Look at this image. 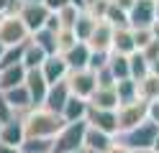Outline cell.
Masks as SVG:
<instances>
[{
	"label": "cell",
	"mask_w": 159,
	"mask_h": 153,
	"mask_svg": "<svg viewBox=\"0 0 159 153\" xmlns=\"http://www.w3.org/2000/svg\"><path fill=\"white\" fill-rule=\"evenodd\" d=\"M23 122H26L28 138H52V140L59 135V130L67 125L59 112H52L46 107H34L31 112H26Z\"/></svg>",
	"instance_id": "obj_1"
},
{
	"label": "cell",
	"mask_w": 159,
	"mask_h": 153,
	"mask_svg": "<svg viewBox=\"0 0 159 153\" xmlns=\"http://www.w3.org/2000/svg\"><path fill=\"white\" fill-rule=\"evenodd\" d=\"M0 41H3L5 49L21 46V44H28V41H31V31L26 28L21 15L16 13V8H11L8 13L0 15Z\"/></svg>",
	"instance_id": "obj_2"
},
{
	"label": "cell",
	"mask_w": 159,
	"mask_h": 153,
	"mask_svg": "<svg viewBox=\"0 0 159 153\" xmlns=\"http://www.w3.org/2000/svg\"><path fill=\"white\" fill-rule=\"evenodd\" d=\"M85 133H87V120L67 122L54 138V153H80L85 151Z\"/></svg>",
	"instance_id": "obj_3"
},
{
	"label": "cell",
	"mask_w": 159,
	"mask_h": 153,
	"mask_svg": "<svg viewBox=\"0 0 159 153\" xmlns=\"http://www.w3.org/2000/svg\"><path fill=\"white\" fill-rule=\"evenodd\" d=\"M157 135H159V125H157V122H152V120H146V122H141L139 128L121 133L118 140H121L123 146H128L131 151H152Z\"/></svg>",
	"instance_id": "obj_4"
},
{
	"label": "cell",
	"mask_w": 159,
	"mask_h": 153,
	"mask_svg": "<svg viewBox=\"0 0 159 153\" xmlns=\"http://www.w3.org/2000/svg\"><path fill=\"white\" fill-rule=\"evenodd\" d=\"M116 112H118V128H121V133H126V130H134V128L141 125V122L149 120V102L134 100V102L121 105ZM121 133H118V135H121Z\"/></svg>",
	"instance_id": "obj_5"
},
{
	"label": "cell",
	"mask_w": 159,
	"mask_h": 153,
	"mask_svg": "<svg viewBox=\"0 0 159 153\" xmlns=\"http://www.w3.org/2000/svg\"><path fill=\"white\" fill-rule=\"evenodd\" d=\"M16 13L21 15V20L26 23V28L31 31V36L36 33V31L46 28V20L49 15H52V10H49L44 3H13Z\"/></svg>",
	"instance_id": "obj_6"
},
{
	"label": "cell",
	"mask_w": 159,
	"mask_h": 153,
	"mask_svg": "<svg viewBox=\"0 0 159 153\" xmlns=\"http://www.w3.org/2000/svg\"><path fill=\"white\" fill-rule=\"evenodd\" d=\"M67 84L72 89L75 97H82V100H90L98 89V74L93 69H77V71H69L67 77Z\"/></svg>",
	"instance_id": "obj_7"
},
{
	"label": "cell",
	"mask_w": 159,
	"mask_h": 153,
	"mask_svg": "<svg viewBox=\"0 0 159 153\" xmlns=\"http://www.w3.org/2000/svg\"><path fill=\"white\" fill-rule=\"evenodd\" d=\"M87 125L103 130V133H108V135H116V138H118V133H121V128H118V112L116 110H100V107H93L90 105Z\"/></svg>",
	"instance_id": "obj_8"
},
{
	"label": "cell",
	"mask_w": 159,
	"mask_h": 153,
	"mask_svg": "<svg viewBox=\"0 0 159 153\" xmlns=\"http://www.w3.org/2000/svg\"><path fill=\"white\" fill-rule=\"evenodd\" d=\"M131 28H152L157 20V0H136L128 10Z\"/></svg>",
	"instance_id": "obj_9"
},
{
	"label": "cell",
	"mask_w": 159,
	"mask_h": 153,
	"mask_svg": "<svg viewBox=\"0 0 159 153\" xmlns=\"http://www.w3.org/2000/svg\"><path fill=\"white\" fill-rule=\"evenodd\" d=\"M28 138L26 133V122L21 115H13L11 120L3 122V130H0V143H5V146H13V148H21Z\"/></svg>",
	"instance_id": "obj_10"
},
{
	"label": "cell",
	"mask_w": 159,
	"mask_h": 153,
	"mask_svg": "<svg viewBox=\"0 0 159 153\" xmlns=\"http://www.w3.org/2000/svg\"><path fill=\"white\" fill-rule=\"evenodd\" d=\"M113 36H116V28L108 23V20H100L98 28H95V33L87 41V46L93 51H98V54H111L113 51Z\"/></svg>",
	"instance_id": "obj_11"
},
{
	"label": "cell",
	"mask_w": 159,
	"mask_h": 153,
	"mask_svg": "<svg viewBox=\"0 0 159 153\" xmlns=\"http://www.w3.org/2000/svg\"><path fill=\"white\" fill-rule=\"evenodd\" d=\"M26 87L28 92H31V100H34V105L36 107H44V102H46V95H49V82L44 77V71L41 69H31L28 71V77H26Z\"/></svg>",
	"instance_id": "obj_12"
},
{
	"label": "cell",
	"mask_w": 159,
	"mask_h": 153,
	"mask_svg": "<svg viewBox=\"0 0 159 153\" xmlns=\"http://www.w3.org/2000/svg\"><path fill=\"white\" fill-rule=\"evenodd\" d=\"M5 100H8V105H11L13 110V115H26V112H31L36 105H34V100H31V92H28L26 84L21 87H16V89H8L5 92Z\"/></svg>",
	"instance_id": "obj_13"
},
{
	"label": "cell",
	"mask_w": 159,
	"mask_h": 153,
	"mask_svg": "<svg viewBox=\"0 0 159 153\" xmlns=\"http://www.w3.org/2000/svg\"><path fill=\"white\" fill-rule=\"evenodd\" d=\"M41 71H44V77H46L49 84H57V82H64L69 77V64H67V59L62 54H52L44 61Z\"/></svg>",
	"instance_id": "obj_14"
},
{
	"label": "cell",
	"mask_w": 159,
	"mask_h": 153,
	"mask_svg": "<svg viewBox=\"0 0 159 153\" xmlns=\"http://www.w3.org/2000/svg\"><path fill=\"white\" fill-rule=\"evenodd\" d=\"M69 97H72V89H69L67 79H64V82H57V84H52V87H49V95H46L44 107L62 115V110H64V105L69 102Z\"/></svg>",
	"instance_id": "obj_15"
},
{
	"label": "cell",
	"mask_w": 159,
	"mask_h": 153,
	"mask_svg": "<svg viewBox=\"0 0 159 153\" xmlns=\"http://www.w3.org/2000/svg\"><path fill=\"white\" fill-rule=\"evenodd\" d=\"M116 143V135H108V133L98 130L93 125H87L85 133V151H98V153H108Z\"/></svg>",
	"instance_id": "obj_16"
},
{
	"label": "cell",
	"mask_w": 159,
	"mask_h": 153,
	"mask_svg": "<svg viewBox=\"0 0 159 153\" xmlns=\"http://www.w3.org/2000/svg\"><path fill=\"white\" fill-rule=\"evenodd\" d=\"M26 77H28V69L23 64H16V66H5L0 69V89L8 92V89H16L26 84Z\"/></svg>",
	"instance_id": "obj_17"
},
{
	"label": "cell",
	"mask_w": 159,
	"mask_h": 153,
	"mask_svg": "<svg viewBox=\"0 0 159 153\" xmlns=\"http://www.w3.org/2000/svg\"><path fill=\"white\" fill-rule=\"evenodd\" d=\"M69 64V71H77V69H87L90 66V56H93V49L85 44V41H80L75 49H69L67 54H62Z\"/></svg>",
	"instance_id": "obj_18"
},
{
	"label": "cell",
	"mask_w": 159,
	"mask_h": 153,
	"mask_svg": "<svg viewBox=\"0 0 159 153\" xmlns=\"http://www.w3.org/2000/svg\"><path fill=\"white\" fill-rule=\"evenodd\" d=\"M87 112H90V100L72 95L62 110V117H64V122H77V120H87Z\"/></svg>",
	"instance_id": "obj_19"
},
{
	"label": "cell",
	"mask_w": 159,
	"mask_h": 153,
	"mask_svg": "<svg viewBox=\"0 0 159 153\" xmlns=\"http://www.w3.org/2000/svg\"><path fill=\"white\" fill-rule=\"evenodd\" d=\"M90 105L100 107V110H118L121 107V100H118L116 87H98L95 95L90 97Z\"/></svg>",
	"instance_id": "obj_20"
},
{
	"label": "cell",
	"mask_w": 159,
	"mask_h": 153,
	"mask_svg": "<svg viewBox=\"0 0 159 153\" xmlns=\"http://www.w3.org/2000/svg\"><path fill=\"white\" fill-rule=\"evenodd\" d=\"M113 51H116V54H126V56H131L134 51H139L131 28H116V36H113Z\"/></svg>",
	"instance_id": "obj_21"
},
{
	"label": "cell",
	"mask_w": 159,
	"mask_h": 153,
	"mask_svg": "<svg viewBox=\"0 0 159 153\" xmlns=\"http://www.w3.org/2000/svg\"><path fill=\"white\" fill-rule=\"evenodd\" d=\"M49 59V54L36 44V41H28L26 44V51H23V66L31 71V69H41L44 61Z\"/></svg>",
	"instance_id": "obj_22"
},
{
	"label": "cell",
	"mask_w": 159,
	"mask_h": 153,
	"mask_svg": "<svg viewBox=\"0 0 159 153\" xmlns=\"http://www.w3.org/2000/svg\"><path fill=\"white\" fill-rule=\"evenodd\" d=\"M98 23H100V20H98L90 10H82V13H80V18H77V23H75V33H77V38L80 41H90V36L95 33V28H98Z\"/></svg>",
	"instance_id": "obj_23"
},
{
	"label": "cell",
	"mask_w": 159,
	"mask_h": 153,
	"mask_svg": "<svg viewBox=\"0 0 159 153\" xmlns=\"http://www.w3.org/2000/svg\"><path fill=\"white\" fill-rule=\"evenodd\" d=\"M108 66H111L113 77H116V84H118V82H123V79H131V61H128L126 54H116V51H111Z\"/></svg>",
	"instance_id": "obj_24"
},
{
	"label": "cell",
	"mask_w": 159,
	"mask_h": 153,
	"mask_svg": "<svg viewBox=\"0 0 159 153\" xmlns=\"http://www.w3.org/2000/svg\"><path fill=\"white\" fill-rule=\"evenodd\" d=\"M139 97L144 102H157L159 100V77L157 74H149L139 82Z\"/></svg>",
	"instance_id": "obj_25"
},
{
	"label": "cell",
	"mask_w": 159,
	"mask_h": 153,
	"mask_svg": "<svg viewBox=\"0 0 159 153\" xmlns=\"http://www.w3.org/2000/svg\"><path fill=\"white\" fill-rule=\"evenodd\" d=\"M128 61H131V79L141 82L144 77L152 74V64L146 61V56L141 54V51H134V54L128 56Z\"/></svg>",
	"instance_id": "obj_26"
},
{
	"label": "cell",
	"mask_w": 159,
	"mask_h": 153,
	"mask_svg": "<svg viewBox=\"0 0 159 153\" xmlns=\"http://www.w3.org/2000/svg\"><path fill=\"white\" fill-rule=\"evenodd\" d=\"M57 33H59V31H57ZM57 33L49 31V28H41V31H36V33L31 36V41H36V44L52 56V54H59V49H57Z\"/></svg>",
	"instance_id": "obj_27"
},
{
	"label": "cell",
	"mask_w": 159,
	"mask_h": 153,
	"mask_svg": "<svg viewBox=\"0 0 159 153\" xmlns=\"http://www.w3.org/2000/svg\"><path fill=\"white\" fill-rule=\"evenodd\" d=\"M103 20H108L113 28H131V20H128V13L123 8H118L113 0H111V5H108V10H105V18Z\"/></svg>",
	"instance_id": "obj_28"
},
{
	"label": "cell",
	"mask_w": 159,
	"mask_h": 153,
	"mask_svg": "<svg viewBox=\"0 0 159 153\" xmlns=\"http://www.w3.org/2000/svg\"><path fill=\"white\" fill-rule=\"evenodd\" d=\"M116 92H118L121 105L134 102V100H141V97H139V82H136V79H123V82H118V84H116Z\"/></svg>",
	"instance_id": "obj_29"
},
{
	"label": "cell",
	"mask_w": 159,
	"mask_h": 153,
	"mask_svg": "<svg viewBox=\"0 0 159 153\" xmlns=\"http://www.w3.org/2000/svg\"><path fill=\"white\" fill-rule=\"evenodd\" d=\"M21 151L23 153H54V140L52 138H26Z\"/></svg>",
	"instance_id": "obj_30"
},
{
	"label": "cell",
	"mask_w": 159,
	"mask_h": 153,
	"mask_svg": "<svg viewBox=\"0 0 159 153\" xmlns=\"http://www.w3.org/2000/svg\"><path fill=\"white\" fill-rule=\"evenodd\" d=\"M80 44V38L75 33V28H62L57 33V49H59V54H67L69 49H75Z\"/></svg>",
	"instance_id": "obj_31"
},
{
	"label": "cell",
	"mask_w": 159,
	"mask_h": 153,
	"mask_svg": "<svg viewBox=\"0 0 159 153\" xmlns=\"http://www.w3.org/2000/svg\"><path fill=\"white\" fill-rule=\"evenodd\" d=\"M23 51H26V44L5 49L3 59H0V69H5V66H16V64H23Z\"/></svg>",
	"instance_id": "obj_32"
},
{
	"label": "cell",
	"mask_w": 159,
	"mask_h": 153,
	"mask_svg": "<svg viewBox=\"0 0 159 153\" xmlns=\"http://www.w3.org/2000/svg\"><path fill=\"white\" fill-rule=\"evenodd\" d=\"M80 13H82V10H80L77 5H67V8H62V10L57 13V15H59V23H62V28H75Z\"/></svg>",
	"instance_id": "obj_33"
},
{
	"label": "cell",
	"mask_w": 159,
	"mask_h": 153,
	"mask_svg": "<svg viewBox=\"0 0 159 153\" xmlns=\"http://www.w3.org/2000/svg\"><path fill=\"white\" fill-rule=\"evenodd\" d=\"M131 31H134V41H136V49H139V51L146 49V46L154 41V31H152V28H131Z\"/></svg>",
	"instance_id": "obj_34"
},
{
	"label": "cell",
	"mask_w": 159,
	"mask_h": 153,
	"mask_svg": "<svg viewBox=\"0 0 159 153\" xmlns=\"http://www.w3.org/2000/svg\"><path fill=\"white\" fill-rule=\"evenodd\" d=\"M95 74H98V87H116V77H113V71H111L108 64L103 69H98Z\"/></svg>",
	"instance_id": "obj_35"
},
{
	"label": "cell",
	"mask_w": 159,
	"mask_h": 153,
	"mask_svg": "<svg viewBox=\"0 0 159 153\" xmlns=\"http://www.w3.org/2000/svg\"><path fill=\"white\" fill-rule=\"evenodd\" d=\"M141 54L146 56V61H149V64H152V61H157V59H159V38H154L146 49H141Z\"/></svg>",
	"instance_id": "obj_36"
},
{
	"label": "cell",
	"mask_w": 159,
	"mask_h": 153,
	"mask_svg": "<svg viewBox=\"0 0 159 153\" xmlns=\"http://www.w3.org/2000/svg\"><path fill=\"white\" fill-rule=\"evenodd\" d=\"M11 117H13V110H11V105H8V100H5V92L0 89V122H5Z\"/></svg>",
	"instance_id": "obj_37"
},
{
	"label": "cell",
	"mask_w": 159,
	"mask_h": 153,
	"mask_svg": "<svg viewBox=\"0 0 159 153\" xmlns=\"http://www.w3.org/2000/svg\"><path fill=\"white\" fill-rule=\"evenodd\" d=\"M44 5L52 10V13H59L62 8H67V5H72V0H44Z\"/></svg>",
	"instance_id": "obj_38"
},
{
	"label": "cell",
	"mask_w": 159,
	"mask_h": 153,
	"mask_svg": "<svg viewBox=\"0 0 159 153\" xmlns=\"http://www.w3.org/2000/svg\"><path fill=\"white\" fill-rule=\"evenodd\" d=\"M149 120L159 125V100L157 102H149Z\"/></svg>",
	"instance_id": "obj_39"
},
{
	"label": "cell",
	"mask_w": 159,
	"mask_h": 153,
	"mask_svg": "<svg viewBox=\"0 0 159 153\" xmlns=\"http://www.w3.org/2000/svg\"><path fill=\"white\" fill-rule=\"evenodd\" d=\"M108 153H134V151H131V148H128V146H123V143H121V140H118V138H116V143H113V148H111V151H108Z\"/></svg>",
	"instance_id": "obj_40"
},
{
	"label": "cell",
	"mask_w": 159,
	"mask_h": 153,
	"mask_svg": "<svg viewBox=\"0 0 159 153\" xmlns=\"http://www.w3.org/2000/svg\"><path fill=\"white\" fill-rule=\"evenodd\" d=\"M113 3H116L118 8H123V10H126V13H128V10H131V8H134V3H136V0H113Z\"/></svg>",
	"instance_id": "obj_41"
},
{
	"label": "cell",
	"mask_w": 159,
	"mask_h": 153,
	"mask_svg": "<svg viewBox=\"0 0 159 153\" xmlns=\"http://www.w3.org/2000/svg\"><path fill=\"white\" fill-rule=\"evenodd\" d=\"M13 3H16V0H0V15H3V13H8V10L13 8Z\"/></svg>",
	"instance_id": "obj_42"
},
{
	"label": "cell",
	"mask_w": 159,
	"mask_h": 153,
	"mask_svg": "<svg viewBox=\"0 0 159 153\" xmlns=\"http://www.w3.org/2000/svg\"><path fill=\"white\" fill-rule=\"evenodd\" d=\"M0 153H23L21 148H13V146H5V143H0Z\"/></svg>",
	"instance_id": "obj_43"
},
{
	"label": "cell",
	"mask_w": 159,
	"mask_h": 153,
	"mask_svg": "<svg viewBox=\"0 0 159 153\" xmlns=\"http://www.w3.org/2000/svg\"><path fill=\"white\" fill-rule=\"evenodd\" d=\"M72 5H77L80 10H87V5H85V0H72Z\"/></svg>",
	"instance_id": "obj_44"
},
{
	"label": "cell",
	"mask_w": 159,
	"mask_h": 153,
	"mask_svg": "<svg viewBox=\"0 0 159 153\" xmlns=\"http://www.w3.org/2000/svg\"><path fill=\"white\" fill-rule=\"evenodd\" d=\"M152 74H157V77H159V59H157V61H152Z\"/></svg>",
	"instance_id": "obj_45"
},
{
	"label": "cell",
	"mask_w": 159,
	"mask_h": 153,
	"mask_svg": "<svg viewBox=\"0 0 159 153\" xmlns=\"http://www.w3.org/2000/svg\"><path fill=\"white\" fill-rule=\"evenodd\" d=\"M152 31H154V38H159V20H154V26H152Z\"/></svg>",
	"instance_id": "obj_46"
},
{
	"label": "cell",
	"mask_w": 159,
	"mask_h": 153,
	"mask_svg": "<svg viewBox=\"0 0 159 153\" xmlns=\"http://www.w3.org/2000/svg\"><path fill=\"white\" fill-rule=\"evenodd\" d=\"M16 3H44V0H16Z\"/></svg>",
	"instance_id": "obj_47"
},
{
	"label": "cell",
	"mask_w": 159,
	"mask_h": 153,
	"mask_svg": "<svg viewBox=\"0 0 159 153\" xmlns=\"http://www.w3.org/2000/svg\"><path fill=\"white\" fill-rule=\"evenodd\" d=\"M152 151H157V153H159V135H157V140H154V148H152Z\"/></svg>",
	"instance_id": "obj_48"
},
{
	"label": "cell",
	"mask_w": 159,
	"mask_h": 153,
	"mask_svg": "<svg viewBox=\"0 0 159 153\" xmlns=\"http://www.w3.org/2000/svg\"><path fill=\"white\" fill-rule=\"evenodd\" d=\"M3 54H5V46H3V41H0V59H3Z\"/></svg>",
	"instance_id": "obj_49"
},
{
	"label": "cell",
	"mask_w": 159,
	"mask_h": 153,
	"mask_svg": "<svg viewBox=\"0 0 159 153\" xmlns=\"http://www.w3.org/2000/svg\"><path fill=\"white\" fill-rule=\"evenodd\" d=\"M95 3H98V0H85V5H87V8H90V5H95Z\"/></svg>",
	"instance_id": "obj_50"
},
{
	"label": "cell",
	"mask_w": 159,
	"mask_h": 153,
	"mask_svg": "<svg viewBox=\"0 0 159 153\" xmlns=\"http://www.w3.org/2000/svg\"><path fill=\"white\" fill-rule=\"evenodd\" d=\"M134 153H157V151H134Z\"/></svg>",
	"instance_id": "obj_51"
},
{
	"label": "cell",
	"mask_w": 159,
	"mask_h": 153,
	"mask_svg": "<svg viewBox=\"0 0 159 153\" xmlns=\"http://www.w3.org/2000/svg\"><path fill=\"white\" fill-rule=\"evenodd\" d=\"M157 20H159V0H157Z\"/></svg>",
	"instance_id": "obj_52"
},
{
	"label": "cell",
	"mask_w": 159,
	"mask_h": 153,
	"mask_svg": "<svg viewBox=\"0 0 159 153\" xmlns=\"http://www.w3.org/2000/svg\"><path fill=\"white\" fill-rule=\"evenodd\" d=\"M85 153H98V151H85Z\"/></svg>",
	"instance_id": "obj_53"
},
{
	"label": "cell",
	"mask_w": 159,
	"mask_h": 153,
	"mask_svg": "<svg viewBox=\"0 0 159 153\" xmlns=\"http://www.w3.org/2000/svg\"><path fill=\"white\" fill-rule=\"evenodd\" d=\"M0 130H3V122H0Z\"/></svg>",
	"instance_id": "obj_54"
},
{
	"label": "cell",
	"mask_w": 159,
	"mask_h": 153,
	"mask_svg": "<svg viewBox=\"0 0 159 153\" xmlns=\"http://www.w3.org/2000/svg\"><path fill=\"white\" fill-rule=\"evenodd\" d=\"M80 153H85V151H80Z\"/></svg>",
	"instance_id": "obj_55"
}]
</instances>
